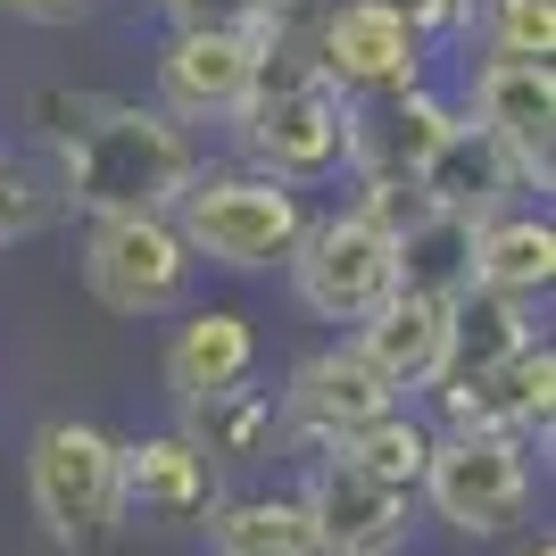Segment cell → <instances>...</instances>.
I'll return each mask as SVG.
<instances>
[{
	"instance_id": "obj_30",
	"label": "cell",
	"mask_w": 556,
	"mask_h": 556,
	"mask_svg": "<svg viewBox=\"0 0 556 556\" xmlns=\"http://www.w3.org/2000/svg\"><path fill=\"white\" fill-rule=\"evenodd\" d=\"M515 556H556V540L540 532V540H523V548H515Z\"/></svg>"
},
{
	"instance_id": "obj_13",
	"label": "cell",
	"mask_w": 556,
	"mask_h": 556,
	"mask_svg": "<svg viewBox=\"0 0 556 556\" xmlns=\"http://www.w3.org/2000/svg\"><path fill=\"white\" fill-rule=\"evenodd\" d=\"M382 407H399V391L382 374L357 357V349H325V357H307L291 374V391H282V424L316 448H341L357 424H374Z\"/></svg>"
},
{
	"instance_id": "obj_14",
	"label": "cell",
	"mask_w": 556,
	"mask_h": 556,
	"mask_svg": "<svg viewBox=\"0 0 556 556\" xmlns=\"http://www.w3.org/2000/svg\"><path fill=\"white\" fill-rule=\"evenodd\" d=\"M116 507L150 515V523L208 515V507H216V457L191 441V432H166V441L116 448Z\"/></svg>"
},
{
	"instance_id": "obj_18",
	"label": "cell",
	"mask_w": 556,
	"mask_h": 556,
	"mask_svg": "<svg viewBox=\"0 0 556 556\" xmlns=\"http://www.w3.org/2000/svg\"><path fill=\"white\" fill-rule=\"evenodd\" d=\"M523 341H532V325H523V300H498V291H473V282H465L457 300H448V349H441L432 391H465V382L498 374Z\"/></svg>"
},
{
	"instance_id": "obj_12",
	"label": "cell",
	"mask_w": 556,
	"mask_h": 556,
	"mask_svg": "<svg viewBox=\"0 0 556 556\" xmlns=\"http://www.w3.org/2000/svg\"><path fill=\"white\" fill-rule=\"evenodd\" d=\"M457 125L448 100H432L424 84H399V92L349 100V166L366 184H416L424 159L441 150V134Z\"/></svg>"
},
{
	"instance_id": "obj_8",
	"label": "cell",
	"mask_w": 556,
	"mask_h": 556,
	"mask_svg": "<svg viewBox=\"0 0 556 556\" xmlns=\"http://www.w3.org/2000/svg\"><path fill=\"white\" fill-rule=\"evenodd\" d=\"M473 125L515 159L523 184L548 191V175H556V75H548V59H482Z\"/></svg>"
},
{
	"instance_id": "obj_28",
	"label": "cell",
	"mask_w": 556,
	"mask_h": 556,
	"mask_svg": "<svg viewBox=\"0 0 556 556\" xmlns=\"http://www.w3.org/2000/svg\"><path fill=\"white\" fill-rule=\"evenodd\" d=\"M92 0H0V17H25V25H67V17H84Z\"/></svg>"
},
{
	"instance_id": "obj_29",
	"label": "cell",
	"mask_w": 556,
	"mask_h": 556,
	"mask_svg": "<svg viewBox=\"0 0 556 556\" xmlns=\"http://www.w3.org/2000/svg\"><path fill=\"white\" fill-rule=\"evenodd\" d=\"M490 9H498V0H457V25H482Z\"/></svg>"
},
{
	"instance_id": "obj_20",
	"label": "cell",
	"mask_w": 556,
	"mask_h": 556,
	"mask_svg": "<svg viewBox=\"0 0 556 556\" xmlns=\"http://www.w3.org/2000/svg\"><path fill=\"white\" fill-rule=\"evenodd\" d=\"M399 250V291H432V300H457L465 291V257H473V225L448 208H416L391 232Z\"/></svg>"
},
{
	"instance_id": "obj_32",
	"label": "cell",
	"mask_w": 556,
	"mask_h": 556,
	"mask_svg": "<svg viewBox=\"0 0 556 556\" xmlns=\"http://www.w3.org/2000/svg\"><path fill=\"white\" fill-rule=\"evenodd\" d=\"M0 250H9V241H0Z\"/></svg>"
},
{
	"instance_id": "obj_5",
	"label": "cell",
	"mask_w": 556,
	"mask_h": 556,
	"mask_svg": "<svg viewBox=\"0 0 556 556\" xmlns=\"http://www.w3.org/2000/svg\"><path fill=\"white\" fill-rule=\"evenodd\" d=\"M25 490H34V515L59 548H100L116 532V441L100 424H42L34 448H25Z\"/></svg>"
},
{
	"instance_id": "obj_11",
	"label": "cell",
	"mask_w": 556,
	"mask_h": 556,
	"mask_svg": "<svg viewBox=\"0 0 556 556\" xmlns=\"http://www.w3.org/2000/svg\"><path fill=\"white\" fill-rule=\"evenodd\" d=\"M416 50L424 42L382 9V0H325V17H316V67H325L349 100L416 84Z\"/></svg>"
},
{
	"instance_id": "obj_21",
	"label": "cell",
	"mask_w": 556,
	"mask_h": 556,
	"mask_svg": "<svg viewBox=\"0 0 556 556\" xmlns=\"http://www.w3.org/2000/svg\"><path fill=\"white\" fill-rule=\"evenodd\" d=\"M216 548L232 556H316L300 498H241V507H216Z\"/></svg>"
},
{
	"instance_id": "obj_25",
	"label": "cell",
	"mask_w": 556,
	"mask_h": 556,
	"mask_svg": "<svg viewBox=\"0 0 556 556\" xmlns=\"http://www.w3.org/2000/svg\"><path fill=\"white\" fill-rule=\"evenodd\" d=\"M482 25H490V59H548L556 50V0H498Z\"/></svg>"
},
{
	"instance_id": "obj_9",
	"label": "cell",
	"mask_w": 556,
	"mask_h": 556,
	"mask_svg": "<svg viewBox=\"0 0 556 556\" xmlns=\"http://www.w3.org/2000/svg\"><path fill=\"white\" fill-rule=\"evenodd\" d=\"M257 75L250 34H208V25H175L159 50V109L175 125H208V116H241Z\"/></svg>"
},
{
	"instance_id": "obj_10",
	"label": "cell",
	"mask_w": 556,
	"mask_h": 556,
	"mask_svg": "<svg viewBox=\"0 0 556 556\" xmlns=\"http://www.w3.org/2000/svg\"><path fill=\"white\" fill-rule=\"evenodd\" d=\"M307 532H316V556H391L407 540V490L357 473L349 457H325L307 473Z\"/></svg>"
},
{
	"instance_id": "obj_2",
	"label": "cell",
	"mask_w": 556,
	"mask_h": 556,
	"mask_svg": "<svg viewBox=\"0 0 556 556\" xmlns=\"http://www.w3.org/2000/svg\"><path fill=\"white\" fill-rule=\"evenodd\" d=\"M232 125H241V150L257 159V175H275V184H316L349 159V92L316 67V25L257 42V75Z\"/></svg>"
},
{
	"instance_id": "obj_23",
	"label": "cell",
	"mask_w": 556,
	"mask_h": 556,
	"mask_svg": "<svg viewBox=\"0 0 556 556\" xmlns=\"http://www.w3.org/2000/svg\"><path fill=\"white\" fill-rule=\"evenodd\" d=\"M266 432H275V399H257V391H241V382H232V391H216V399H200V407H191V441L208 448L216 465H225V457H250V448L266 441Z\"/></svg>"
},
{
	"instance_id": "obj_7",
	"label": "cell",
	"mask_w": 556,
	"mask_h": 556,
	"mask_svg": "<svg viewBox=\"0 0 556 556\" xmlns=\"http://www.w3.org/2000/svg\"><path fill=\"white\" fill-rule=\"evenodd\" d=\"M84 282L116 316H166L191 291V250L175 216H92L84 232Z\"/></svg>"
},
{
	"instance_id": "obj_15",
	"label": "cell",
	"mask_w": 556,
	"mask_h": 556,
	"mask_svg": "<svg viewBox=\"0 0 556 556\" xmlns=\"http://www.w3.org/2000/svg\"><path fill=\"white\" fill-rule=\"evenodd\" d=\"M416 191H424V208H448V216H465V225H482V216H498L515 191H523V175H515V159L473 125V116H457L441 134V150L424 159Z\"/></svg>"
},
{
	"instance_id": "obj_19",
	"label": "cell",
	"mask_w": 556,
	"mask_h": 556,
	"mask_svg": "<svg viewBox=\"0 0 556 556\" xmlns=\"http://www.w3.org/2000/svg\"><path fill=\"white\" fill-rule=\"evenodd\" d=\"M250 357H257V332L250 316H232V307H208V316H191L166 349V391L200 407V399L232 391V382H250Z\"/></svg>"
},
{
	"instance_id": "obj_16",
	"label": "cell",
	"mask_w": 556,
	"mask_h": 556,
	"mask_svg": "<svg viewBox=\"0 0 556 556\" xmlns=\"http://www.w3.org/2000/svg\"><path fill=\"white\" fill-rule=\"evenodd\" d=\"M349 349H357L391 391H432L441 349H448V300H432V291H391V300L357 325Z\"/></svg>"
},
{
	"instance_id": "obj_17",
	"label": "cell",
	"mask_w": 556,
	"mask_h": 556,
	"mask_svg": "<svg viewBox=\"0 0 556 556\" xmlns=\"http://www.w3.org/2000/svg\"><path fill=\"white\" fill-rule=\"evenodd\" d=\"M465 282L473 291H498V300H540L556 282V225L532 208H498L473 225V257H465Z\"/></svg>"
},
{
	"instance_id": "obj_1",
	"label": "cell",
	"mask_w": 556,
	"mask_h": 556,
	"mask_svg": "<svg viewBox=\"0 0 556 556\" xmlns=\"http://www.w3.org/2000/svg\"><path fill=\"white\" fill-rule=\"evenodd\" d=\"M34 116H50L42 134L59 150V200L84 216H166L184 200V184L200 175L191 134L166 109L109 92H42Z\"/></svg>"
},
{
	"instance_id": "obj_3",
	"label": "cell",
	"mask_w": 556,
	"mask_h": 556,
	"mask_svg": "<svg viewBox=\"0 0 556 556\" xmlns=\"http://www.w3.org/2000/svg\"><path fill=\"white\" fill-rule=\"evenodd\" d=\"M175 232H184L191 257L232 266V275H257V266H282L291 241L307 232L300 184H275V175H191L184 200H175Z\"/></svg>"
},
{
	"instance_id": "obj_27",
	"label": "cell",
	"mask_w": 556,
	"mask_h": 556,
	"mask_svg": "<svg viewBox=\"0 0 556 556\" xmlns=\"http://www.w3.org/2000/svg\"><path fill=\"white\" fill-rule=\"evenodd\" d=\"M382 9H391L399 25H407V34H448V25H457V0H382Z\"/></svg>"
},
{
	"instance_id": "obj_31",
	"label": "cell",
	"mask_w": 556,
	"mask_h": 556,
	"mask_svg": "<svg viewBox=\"0 0 556 556\" xmlns=\"http://www.w3.org/2000/svg\"><path fill=\"white\" fill-rule=\"evenodd\" d=\"M216 556H232V548H216Z\"/></svg>"
},
{
	"instance_id": "obj_6",
	"label": "cell",
	"mask_w": 556,
	"mask_h": 556,
	"mask_svg": "<svg viewBox=\"0 0 556 556\" xmlns=\"http://www.w3.org/2000/svg\"><path fill=\"white\" fill-rule=\"evenodd\" d=\"M416 490L432 498L448 532H507L523 498H532V465H523V441L515 432H441V441L424 448V473Z\"/></svg>"
},
{
	"instance_id": "obj_24",
	"label": "cell",
	"mask_w": 556,
	"mask_h": 556,
	"mask_svg": "<svg viewBox=\"0 0 556 556\" xmlns=\"http://www.w3.org/2000/svg\"><path fill=\"white\" fill-rule=\"evenodd\" d=\"M325 0H166L175 25H208V34H250V42H275L300 17H316Z\"/></svg>"
},
{
	"instance_id": "obj_26",
	"label": "cell",
	"mask_w": 556,
	"mask_h": 556,
	"mask_svg": "<svg viewBox=\"0 0 556 556\" xmlns=\"http://www.w3.org/2000/svg\"><path fill=\"white\" fill-rule=\"evenodd\" d=\"M42 216H50V191L34 184L25 166L0 159V241H25V232H42Z\"/></svg>"
},
{
	"instance_id": "obj_4",
	"label": "cell",
	"mask_w": 556,
	"mask_h": 556,
	"mask_svg": "<svg viewBox=\"0 0 556 556\" xmlns=\"http://www.w3.org/2000/svg\"><path fill=\"white\" fill-rule=\"evenodd\" d=\"M291 291H300L307 316L325 325H366L374 307L399 291V250H391V225H374L366 208H341V216H307V232L291 241Z\"/></svg>"
},
{
	"instance_id": "obj_22",
	"label": "cell",
	"mask_w": 556,
	"mask_h": 556,
	"mask_svg": "<svg viewBox=\"0 0 556 556\" xmlns=\"http://www.w3.org/2000/svg\"><path fill=\"white\" fill-rule=\"evenodd\" d=\"M424 448H432V432L424 424H407L399 407H382L374 424H357L332 457H349L357 473H374V482H391V490H416V473H424Z\"/></svg>"
}]
</instances>
